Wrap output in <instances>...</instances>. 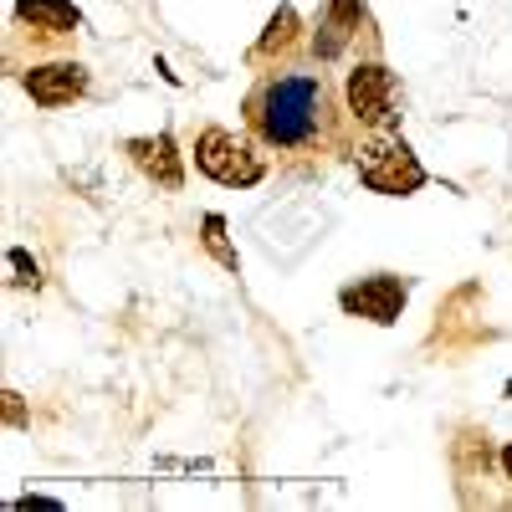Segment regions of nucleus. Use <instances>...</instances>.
Returning a JSON list of instances; mask_svg holds the SVG:
<instances>
[{"instance_id":"1a4fd4ad","label":"nucleus","mask_w":512,"mask_h":512,"mask_svg":"<svg viewBox=\"0 0 512 512\" xmlns=\"http://www.w3.org/2000/svg\"><path fill=\"white\" fill-rule=\"evenodd\" d=\"M303 47H308L303 16L292 6H277L267 31L256 36V47H251V67H292V62H303Z\"/></svg>"},{"instance_id":"9d476101","label":"nucleus","mask_w":512,"mask_h":512,"mask_svg":"<svg viewBox=\"0 0 512 512\" xmlns=\"http://www.w3.org/2000/svg\"><path fill=\"white\" fill-rule=\"evenodd\" d=\"M128 149V159H134V169L144 180H154L159 190H185V154H180V144L169 139V134H144V139H128L123 144Z\"/></svg>"},{"instance_id":"f8f14e48","label":"nucleus","mask_w":512,"mask_h":512,"mask_svg":"<svg viewBox=\"0 0 512 512\" xmlns=\"http://www.w3.org/2000/svg\"><path fill=\"white\" fill-rule=\"evenodd\" d=\"M6 262H11V287H36V282H41V277H36V262H31L21 246H11Z\"/></svg>"},{"instance_id":"f03ea898","label":"nucleus","mask_w":512,"mask_h":512,"mask_svg":"<svg viewBox=\"0 0 512 512\" xmlns=\"http://www.w3.org/2000/svg\"><path fill=\"white\" fill-rule=\"evenodd\" d=\"M195 169L226 190H251L267 175V154H262V139H246L221 123H205L195 134Z\"/></svg>"},{"instance_id":"9b49d317","label":"nucleus","mask_w":512,"mask_h":512,"mask_svg":"<svg viewBox=\"0 0 512 512\" xmlns=\"http://www.w3.org/2000/svg\"><path fill=\"white\" fill-rule=\"evenodd\" d=\"M200 231H205V236H200V241H205V251L216 256V262H221L226 272H236L241 262H236V251H231V241H226V221H221V216H205V226H200Z\"/></svg>"},{"instance_id":"f257e3e1","label":"nucleus","mask_w":512,"mask_h":512,"mask_svg":"<svg viewBox=\"0 0 512 512\" xmlns=\"http://www.w3.org/2000/svg\"><path fill=\"white\" fill-rule=\"evenodd\" d=\"M246 134L262 139V149L282 159H308L323 164L328 154H354L364 128L349 118V108H338L333 82L323 67H267L256 72L251 93L241 98Z\"/></svg>"},{"instance_id":"4468645a","label":"nucleus","mask_w":512,"mask_h":512,"mask_svg":"<svg viewBox=\"0 0 512 512\" xmlns=\"http://www.w3.org/2000/svg\"><path fill=\"white\" fill-rule=\"evenodd\" d=\"M502 472H507V482H512V446H502Z\"/></svg>"},{"instance_id":"7ed1b4c3","label":"nucleus","mask_w":512,"mask_h":512,"mask_svg":"<svg viewBox=\"0 0 512 512\" xmlns=\"http://www.w3.org/2000/svg\"><path fill=\"white\" fill-rule=\"evenodd\" d=\"M354 159H359V180H364L374 195H415V190L425 185L420 159L410 154V144L395 134V128H374V134H359Z\"/></svg>"},{"instance_id":"0eeeda50","label":"nucleus","mask_w":512,"mask_h":512,"mask_svg":"<svg viewBox=\"0 0 512 512\" xmlns=\"http://www.w3.org/2000/svg\"><path fill=\"white\" fill-rule=\"evenodd\" d=\"M359 31H369L364 0H323V11H318V21H313V31H308V57H313L318 67L338 62V57H344L354 41H359Z\"/></svg>"},{"instance_id":"39448f33","label":"nucleus","mask_w":512,"mask_h":512,"mask_svg":"<svg viewBox=\"0 0 512 512\" xmlns=\"http://www.w3.org/2000/svg\"><path fill=\"white\" fill-rule=\"evenodd\" d=\"M77 26H82V11L72 0H16V11H11V36H31L47 57L67 47Z\"/></svg>"},{"instance_id":"423d86ee","label":"nucleus","mask_w":512,"mask_h":512,"mask_svg":"<svg viewBox=\"0 0 512 512\" xmlns=\"http://www.w3.org/2000/svg\"><path fill=\"white\" fill-rule=\"evenodd\" d=\"M88 67H82L77 57H41L21 72V88L31 93L36 108H72L77 98H88Z\"/></svg>"},{"instance_id":"2eb2a0df","label":"nucleus","mask_w":512,"mask_h":512,"mask_svg":"<svg viewBox=\"0 0 512 512\" xmlns=\"http://www.w3.org/2000/svg\"><path fill=\"white\" fill-rule=\"evenodd\" d=\"M507 395H512V384H507Z\"/></svg>"},{"instance_id":"20e7f679","label":"nucleus","mask_w":512,"mask_h":512,"mask_svg":"<svg viewBox=\"0 0 512 512\" xmlns=\"http://www.w3.org/2000/svg\"><path fill=\"white\" fill-rule=\"evenodd\" d=\"M344 108H349V118L364 128V134H374V128H395V118H400V82L374 52L359 57L344 72Z\"/></svg>"},{"instance_id":"6e6552de","label":"nucleus","mask_w":512,"mask_h":512,"mask_svg":"<svg viewBox=\"0 0 512 512\" xmlns=\"http://www.w3.org/2000/svg\"><path fill=\"white\" fill-rule=\"evenodd\" d=\"M405 297H410V282L405 277L374 272V277H359V282H349L344 292H338V308H344L349 318H369L379 328H390L405 313Z\"/></svg>"},{"instance_id":"ddd939ff","label":"nucleus","mask_w":512,"mask_h":512,"mask_svg":"<svg viewBox=\"0 0 512 512\" xmlns=\"http://www.w3.org/2000/svg\"><path fill=\"white\" fill-rule=\"evenodd\" d=\"M6 420H11V425L21 420V395H6Z\"/></svg>"}]
</instances>
